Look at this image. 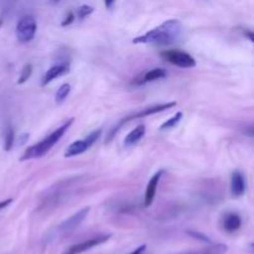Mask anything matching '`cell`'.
Segmentation results:
<instances>
[{"mask_svg": "<svg viewBox=\"0 0 254 254\" xmlns=\"http://www.w3.org/2000/svg\"><path fill=\"white\" fill-rule=\"evenodd\" d=\"M88 213H89V207L79 210L78 212L72 215L71 217L67 218L66 221H64V222L56 228V233H59V235H68V233L73 232V231L76 230V228L78 227L84 220H86Z\"/></svg>", "mask_w": 254, "mask_h": 254, "instance_id": "obj_6", "label": "cell"}, {"mask_svg": "<svg viewBox=\"0 0 254 254\" xmlns=\"http://www.w3.org/2000/svg\"><path fill=\"white\" fill-rule=\"evenodd\" d=\"M222 226L223 230L228 233H233L236 231H238L242 226V220H241V216L236 212H228L226 213L225 217L222 220Z\"/></svg>", "mask_w": 254, "mask_h": 254, "instance_id": "obj_12", "label": "cell"}, {"mask_svg": "<svg viewBox=\"0 0 254 254\" xmlns=\"http://www.w3.org/2000/svg\"><path fill=\"white\" fill-rule=\"evenodd\" d=\"M15 144V134L12 130L11 127H7V129L5 130L4 135V149L6 151H9L12 148V145Z\"/></svg>", "mask_w": 254, "mask_h": 254, "instance_id": "obj_17", "label": "cell"}, {"mask_svg": "<svg viewBox=\"0 0 254 254\" xmlns=\"http://www.w3.org/2000/svg\"><path fill=\"white\" fill-rule=\"evenodd\" d=\"M145 250H146V246L143 245V246H140V247L136 248L135 251H133V252H131L130 254H144V252H145Z\"/></svg>", "mask_w": 254, "mask_h": 254, "instance_id": "obj_24", "label": "cell"}, {"mask_svg": "<svg viewBox=\"0 0 254 254\" xmlns=\"http://www.w3.org/2000/svg\"><path fill=\"white\" fill-rule=\"evenodd\" d=\"M246 189H247V181L245 175L240 170L233 171L232 178H231V192L235 197H241L245 195Z\"/></svg>", "mask_w": 254, "mask_h": 254, "instance_id": "obj_10", "label": "cell"}, {"mask_svg": "<svg viewBox=\"0 0 254 254\" xmlns=\"http://www.w3.org/2000/svg\"><path fill=\"white\" fill-rule=\"evenodd\" d=\"M69 71V64H55V66L50 67L45 74L42 76L41 79V86L45 87L46 84L51 83L54 79L59 78V77L64 76V74L68 73Z\"/></svg>", "mask_w": 254, "mask_h": 254, "instance_id": "obj_9", "label": "cell"}, {"mask_svg": "<svg viewBox=\"0 0 254 254\" xmlns=\"http://www.w3.org/2000/svg\"><path fill=\"white\" fill-rule=\"evenodd\" d=\"M183 32V24L176 19L166 20L155 29L150 30L141 36L135 37L133 44H146V45H171L179 40Z\"/></svg>", "mask_w": 254, "mask_h": 254, "instance_id": "obj_1", "label": "cell"}, {"mask_svg": "<svg viewBox=\"0 0 254 254\" xmlns=\"http://www.w3.org/2000/svg\"><path fill=\"white\" fill-rule=\"evenodd\" d=\"M72 123H73V118L68 119L66 123H64L61 127L55 129L50 135H47L46 138L42 139L41 141H39V143L35 144V145L27 148L26 150H25V153L21 155L20 160L25 161L31 160V159H39L41 158V156H44L45 154L49 153V151L51 150L52 146H54L55 144L59 143L60 139H61L62 136H64V134L68 130V128L71 127Z\"/></svg>", "mask_w": 254, "mask_h": 254, "instance_id": "obj_2", "label": "cell"}, {"mask_svg": "<svg viewBox=\"0 0 254 254\" xmlns=\"http://www.w3.org/2000/svg\"><path fill=\"white\" fill-rule=\"evenodd\" d=\"M164 77H166V71L164 68L158 67V68L150 69V71H148L146 73H144L143 76L139 77L136 81H134V84H136V86H143V84L158 81V79L164 78Z\"/></svg>", "mask_w": 254, "mask_h": 254, "instance_id": "obj_13", "label": "cell"}, {"mask_svg": "<svg viewBox=\"0 0 254 254\" xmlns=\"http://www.w3.org/2000/svg\"><path fill=\"white\" fill-rule=\"evenodd\" d=\"M69 92H71V84L69 83H64L59 87L56 94H55V101L56 103H62L64 99L68 97Z\"/></svg>", "mask_w": 254, "mask_h": 254, "instance_id": "obj_15", "label": "cell"}, {"mask_svg": "<svg viewBox=\"0 0 254 254\" xmlns=\"http://www.w3.org/2000/svg\"><path fill=\"white\" fill-rule=\"evenodd\" d=\"M101 134H102V130L101 129H98V130L92 131V133L89 134V135H87L84 139L73 141V143H72L71 145H68V148L66 149V151H64V156H66V158H73V156H78L81 155V154L86 153V151L88 150V149L91 148L97 140H98Z\"/></svg>", "mask_w": 254, "mask_h": 254, "instance_id": "obj_4", "label": "cell"}, {"mask_svg": "<svg viewBox=\"0 0 254 254\" xmlns=\"http://www.w3.org/2000/svg\"><path fill=\"white\" fill-rule=\"evenodd\" d=\"M161 57L169 62V64L178 66L180 68H192L196 66V61L190 54L179 50H169V51L161 52Z\"/></svg>", "mask_w": 254, "mask_h": 254, "instance_id": "obj_5", "label": "cell"}, {"mask_svg": "<svg viewBox=\"0 0 254 254\" xmlns=\"http://www.w3.org/2000/svg\"><path fill=\"white\" fill-rule=\"evenodd\" d=\"M144 135H145V126L140 124V126L135 127V129H133L126 136V139H124V146L126 148H133L134 145H136L143 139Z\"/></svg>", "mask_w": 254, "mask_h": 254, "instance_id": "obj_14", "label": "cell"}, {"mask_svg": "<svg viewBox=\"0 0 254 254\" xmlns=\"http://www.w3.org/2000/svg\"><path fill=\"white\" fill-rule=\"evenodd\" d=\"M176 102H168V103H161V104H156V106H151V107H148V108H144V109H140L139 112H136V113L131 114V116L127 117V118H124L123 121L119 123V126L117 127V129L114 131L118 130V128L121 126H123L124 123H127V122L129 121H133V119H138V118H144V117H148V116H151V114H155V113H160V112H164V111H168V109H171L173 107L176 106ZM113 131V133H114Z\"/></svg>", "mask_w": 254, "mask_h": 254, "instance_id": "obj_8", "label": "cell"}, {"mask_svg": "<svg viewBox=\"0 0 254 254\" xmlns=\"http://www.w3.org/2000/svg\"><path fill=\"white\" fill-rule=\"evenodd\" d=\"M27 138H29V134H22L21 136H19V139H16L17 145H22L24 143H26Z\"/></svg>", "mask_w": 254, "mask_h": 254, "instance_id": "obj_22", "label": "cell"}, {"mask_svg": "<svg viewBox=\"0 0 254 254\" xmlns=\"http://www.w3.org/2000/svg\"><path fill=\"white\" fill-rule=\"evenodd\" d=\"M76 20V15H74V12H69L68 15H67V17H64V20L62 21V26H68L69 24H72V22Z\"/></svg>", "mask_w": 254, "mask_h": 254, "instance_id": "obj_20", "label": "cell"}, {"mask_svg": "<svg viewBox=\"0 0 254 254\" xmlns=\"http://www.w3.org/2000/svg\"><path fill=\"white\" fill-rule=\"evenodd\" d=\"M189 233H190L191 236H193V237H197V240L205 241V242H210V240H208V238L206 237V236L200 235V233H197V232H189Z\"/></svg>", "mask_w": 254, "mask_h": 254, "instance_id": "obj_21", "label": "cell"}, {"mask_svg": "<svg viewBox=\"0 0 254 254\" xmlns=\"http://www.w3.org/2000/svg\"><path fill=\"white\" fill-rule=\"evenodd\" d=\"M164 170H159L153 178L149 180L148 186H146V190H145V198H144V205L145 207H149V206L153 203L154 198H155L156 195V190H158V185H159V181H160V178L163 176Z\"/></svg>", "mask_w": 254, "mask_h": 254, "instance_id": "obj_11", "label": "cell"}, {"mask_svg": "<svg viewBox=\"0 0 254 254\" xmlns=\"http://www.w3.org/2000/svg\"><path fill=\"white\" fill-rule=\"evenodd\" d=\"M31 73H32V66H31V64H25L24 68H22V71H21V74H20V77H19V81H17V83H19V84L25 83V82H26L27 79L30 78Z\"/></svg>", "mask_w": 254, "mask_h": 254, "instance_id": "obj_19", "label": "cell"}, {"mask_svg": "<svg viewBox=\"0 0 254 254\" xmlns=\"http://www.w3.org/2000/svg\"><path fill=\"white\" fill-rule=\"evenodd\" d=\"M37 24L32 15H25L16 25V37L21 44H27L36 35Z\"/></svg>", "mask_w": 254, "mask_h": 254, "instance_id": "obj_3", "label": "cell"}, {"mask_svg": "<svg viewBox=\"0 0 254 254\" xmlns=\"http://www.w3.org/2000/svg\"><path fill=\"white\" fill-rule=\"evenodd\" d=\"M93 12V7L89 6V5H82V6H79L78 9L76 10V17L79 20H83L86 19L87 16H89V15Z\"/></svg>", "mask_w": 254, "mask_h": 254, "instance_id": "obj_18", "label": "cell"}, {"mask_svg": "<svg viewBox=\"0 0 254 254\" xmlns=\"http://www.w3.org/2000/svg\"><path fill=\"white\" fill-rule=\"evenodd\" d=\"M111 238V235H102V236H96V237H92L89 240L83 241L81 243H77V245L71 246V247L67 248L62 254H81L87 252V251L92 250V248L97 247V246L102 245V243L107 242V241Z\"/></svg>", "mask_w": 254, "mask_h": 254, "instance_id": "obj_7", "label": "cell"}, {"mask_svg": "<svg viewBox=\"0 0 254 254\" xmlns=\"http://www.w3.org/2000/svg\"><path fill=\"white\" fill-rule=\"evenodd\" d=\"M181 118H183V113H181V112H178V113H176L175 116L171 117V118L168 119V121H166L165 123L161 124L160 129H161V130H166V129L175 128V127L178 126L179 123H180Z\"/></svg>", "mask_w": 254, "mask_h": 254, "instance_id": "obj_16", "label": "cell"}, {"mask_svg": "<svg viewBox=\"0 0 254 254\" xmlns=\"http://www.w3.org/2000/svg\"><path fill=\"white\" fill-rule=\"evenodd\" d=\"M11 202H12V198H7V200L1 201V202H0V211L4 210V208H6Z\"/></svg>", "mask_w": 254, "mask_h": 254, "instance_id": "obj_23", "label": "cell"}]
</instances>
